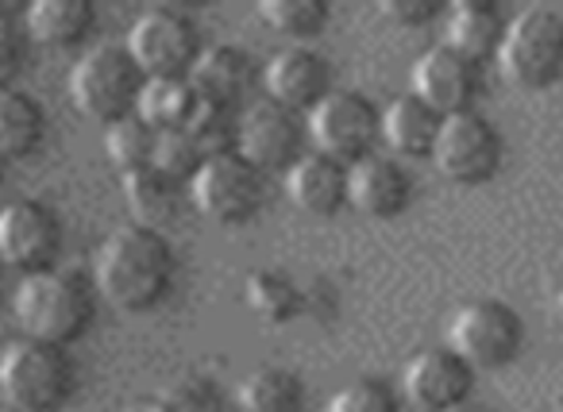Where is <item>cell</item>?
I'll return each mask as SVG.
<instances>
[{"instance_id": "5", "label": "cell", "mask_w": 563, "mask_h": 412, "mask_svg": "<svg viewBox=\"0 0 563 412\" xmlns=\"http://www.w3.org/2000/svg\"><path fill=\"white\" fill-rule=\"evenodd\" d=\"M143 74L124 51V43H97L74 63L70 70V101L93 124H120V120L135 116V101H140Z\"/></svg>"}, {"instance_id": "22", "label": "cell", "mask_w": 563, "mask_h": 412, "mask_svg": "<svg viewBox=\"0 0 563 412\" xmlns=\"http://www.w3.org/2000/svg\"><path fill=\"white\" fill-rule=\"evenodd\" d=\"M235 412H306V386L294 370L258 366L235 386Z\"/></svg>"}, {"instance_id": "16", "label": "cell", "mask_w": 563, "mask_h": 412, "mask_svg": "<svg viewBox=\"0 0 563 412\" xmlns=\"http://www.w3.org/2000/svg\"><path fill=\"white\" fill-rule=\"evenodd\" d=\"M347 204L371 220H398L413 204V178L394 155H367L347 166Z\"/></svg>"}, {"instance_id": "12", "label": "cell", "mask_w": 563, "mask_h": 412, "mask_svg": "<svg viewBox=\"0 0 563 412\" xmlns=\"http://www.w3.org/2000/svg\"><path fill=\"white\" fill-rule=\"evenodd\" d=\"M409 86H413L409 93L429 104L437 116H460V112L475 109L478 93H483V63H471L448 43H437L413 63Z\"/></svg>"}, {"instance_id": "34", "label": "cell", "mask_w": 563, "mask_h": 412, "mask_svg": "<svg viewBox=\"0 0 563 412\" xmlns=\"http://www.w3.org/2000/svg\"><path fill=\"white\" fill-rule=\"evenodd\" d=\"M20 58H24V40H20V27L12 24L4 12H0V89H9V81L16 78Z\"/></svg>"}, {"instance_id": "3", "label": "cell", "mask_w": 563, "mask_h": 412, "mask_svg": "<svg viewBox=\"0 0 563 412\" xmlns=\"http://www.w3.org/2000/svg\"><path fill=\"white\" fill-rule=\"evenodd\" d=\"M78 389V370L66 347L16 339L0 350V397L16 412H58Z\"/></svg>"}, {"instance_id": "36", "label": "cell", "mask_w": 563, "mask_h": 412, "mask_svg": "<svg viewBox=\"0 0 563 412\" xmlns=\"http://www.w3.org/2000/svg\"><path fill=\"white\" fill-rule=\"evenodd\" d=\"M448 412H494L490 404H483V401H463V404H455V409H448Z\"/></svg>"}, {"instance_id": "19", "label": "cell", "mask_w": 563, "mask_h": 412, "mask_svg": "<svg viewBox=\"0 0 563 412\" xmlns=\"http://www.w3.org/2000/svg\"><path fill=\"white\" fill-rule=\"evenodd\" d=\"M506 35V16L494 0H455L444 12V43L471 63H486L498 55V43Z\"/></svg>"}, {"instance_id": "1", "label": "cell", "mask_w": 563, "mask_h": 412, "mask_svg": "<svg viewBox=\"0 0 563 412\" xmlns=\"http://www.w3.org/2000/svg\"><path fill=\"white\" fill-rule=\"evenodd\" d=\"M178 274V258L163 232L143 224H120L97 247L93 289L124 312H151L166 301Z\"/></svg>"}, {"instance_id": "41", "label": "cell", "mask_w": 563, "mask_h": 412, "mask_svg": "<svg viewBox=\"0 0 563 412\" xmlns=\"http://www.w3.org/2000/svg\"><path fill=\"white\" fill-rule=\"evenodd\" d=\"M232 412H235V409H232Z\"/></svg>"}, {"instance_id": "11", "label": "cell", "mask_w": 563, "mask_h": 412, "mask_svg": "<svg viewBox=\"0 0 563 412\" xmlns=\"http://www.w3.org/2000/svg\"><path fill=\"white\" fill-rule=\"evenodd\" d=\"M306 116L282 109L274 101H255L240 112V124H235V155L247 158L255 170H290L301 155H306Z\"/></svg>"}, {"instance_id": "27", "label": "cell", "mask_w": 563, "mask_h": 412, "mask_svg": "<svg viewBox=\"0 0 563 412\" xmlns=\"http://www.w3.org/2000/svg\"><path fill=\"white\" fill-rule=\"evenodd\" d=\"M178 197H181V186H174L170 178H163L158 170H135V174H124V201L132 209V224H143V227H155L163 220H170L178 212Z\"/></svg>"}, {"instance_id": "18", "label": "cell", "mask_w": 563, "mask_h": 412, "mask_svg": "<svg viewBox=\"0 0 563 412\" xmlns=\"http://www.w3.org/2000/svg\"><path fill=\"white\" fill-rule=\"evenodd\" d=\"M286 197L306 216H336L347 204V166L329 155H301L286 170Z\"/></svg>"}, {"instance_id": "31", "label": "cell", "mask_w": 563, "mask_h": 412, "mask_svg": "<svg viewBox=\"0 0 563 412\" xmlns=\"http://www.w3.org/2000/svg\"><path fill=\"white\" fill-rule=\"evenodd\" d=\"M329 412H401V404L386 381L355 378L329 397Z\"/></svg>"}, {"instance_id": "7", "label": "cell", "mask_w": 563, "mask_h": 412, "mask_svg": "<svg viewBox=\"0 0 563 412\" xmlns=\"http://www.w3.org/2000/svg\"><path fill=\"white\" fill-rule=\"evenodd\" d=\"M448 347L471 366V370H501L525 347V320L514 304L498 297L467 301L448 324Z\"/></svg>"}, {"instance_id": "8", "label": "cell", "mask_w": 563, "mask_h": 412, "mask_svg": "<svg viewBox=\"0 0 563 412\" xmlns=\"http://www.w3.org/2000/svg\"><path fill=\"white\" fill-rule=\"evenodd\" d=\"M266 174L255 170L243 155H217L205 158L197 178L189 181V197H194L197 212L209 216L212 224L243 227L263 212L266 201Z\"/></svg>"}, {"instance_id": "25", "label": "cell", "mask_w": 563, "mask_h": 412, "mask_svg": "<svg viewBox=\"0 0 563 412\" xmlns=\"http://www.w3.org/2000/svg\"><path fill=\"white\" fill-rule=\"evenodd\" d=\"M243 297H247V309L263 324H290L306 309L301 286L282 270H255L247 278V286H243Z\"/></svg>"}, {"instance_id": "39", "label": "cell", "mask_w": 563, "mask_h": 412, "mask_svg": "<svg viewBox=\"0 0 563 412\" xmlns=\"http://www.w3.org/2000/svg\"><path fill=\"white\" fill-rule=\"evenodd\" d=\"M0 186H4V163H0Z\"/></svg>"}, {"instance_id": "26", "label": "cell", "mask_w": 563, "mask_h": 412, "mask_svg": "<svg viewBox=\"0 0 563 412\" xmlns=\"http://www.w3.org/2000/svg\"><path fill=\"white\" fill-rule=\"evenodd\" d=\"M258 20L274 35L290 40V47H309L329 27V4L324 0H263Z\"/></svg>"}, {"instance_id": "6", "label": "cell", "mask_w": 563, "mask_h": 412, "mask_svg": "<svg viewBox=\"0 0 563 412\" xmlns=\"http://www.w3.org/2000/svg\"><path fill=\"white\" fill-rule=\"evenodd\" d=\"M306 135L313 140L317 155L352 166L375 155L383 143V109L367 93L332 89L317 109L306 112Z\"/></svg>"}, {"instance_id": "38", "label": "cell", "mask_w": 563, "mask_h": 412, "mask_svg": "<svg viewBox=\"0 0 563 412\" xmlns=\"http://www.w3.org/2000/svg\"><path fill=\"white\" fill-rule=\"evenodd\" d=\"M555 309H560V320H563V289H560V301H555Z\"/></svg>"}, {"instance_id": "40", "label": "cell", "mask_w": 563, "mask_h": 412, "mask_svg": "<svg viewBox=\"0 0 563 412\" xmlns=\"http://www.w3.org/2000/svg\"><path fill=\"white\" fill-rule=\"evenodd\" d=\"M560 412H563V409H560Z\"/></svg>"}, {"instance_id": "10", "label": "cell", "mask_w": 563, "mask_h": 412, "mask_svg": "<svg viewBox=\"0 0 563 412\" xmlns=\"http://www.w3.org/2000/svg\"><path fill=\"white\" fill-rule=\"evenodd\" d=\"M429 158L440 178L455 181V186H486L501 170V135L475 109L444 116Z\"/></svg>"}, {"instance_id": "14", "label": "cell", "mask_w": 563, "mask_h": 412, "mask_svg": "<svg viewBox=\"0 0 563 412\" xmlns=\"http://www.w3.org/2000/svg\"><path fill=\"white\" fill-rule=\"evenodd\" d=\"M401 389H406V401L417 412H448L455 404L471 401L475 370L448 343H440V347H424L409 358L406 374H401Z\"/></svg>"}, {"instance_id": "33", "label": "cell", "mask_w": 563, "mask_h": 412, "mask_svg": "<svg viewBox=\"0 0 563 412\" xmlns=\"http://www.w3.org/2000/svg\"><path fill=\"white\" fill-rule=\"evenodd\" d=\"M444 12L448 9L440 0H378V16L394 27H424L444 16Z\"/></svg>"}, {"instance_id": "32", "label": "cell", "mask_w": 563, "mask_h": 412, "mask_svg": "<svg viewBox=\"0 0 563 412\" xmlns=\"http://www.w3.org/2000/svg\"><path fill=\"white\" fill-rule=\"evenodd\" d=\"M170 412H228V401L209 378H178L158 393Z\"/></svg>"}, {"instance_id": "17", "label": "cell", "mask_w": 563, "mask_h": 412, "mask_svg": "<svg viewBox=\"0 0 563 412\" xmlns=\"http://www.w3.org/2000/svg\"><path fill=\"white\" fill-rule=\"evenodd\" d=\"M251 81H255V63L247 51L232 47V43L205 47L189 70V86H194L197 101L220 104V109H235L251 89Z\"/></svg>"}, {"instance_id": "20", "label": "cell", "mask_w": 563, "mask_h": 412, "mask_svg": "<svg viewBox=\"0 0 563 412\" xmlns=\"http://www.w3.org/2000/svg\"><path fill=\"white\" fill-rule=\"evenodd\" d=\"M97 24L93 0H32L24 12L27 40L43 47H74Z\"/></svg>"}, {"instance_id": "28", "label": "cell", "mask_w": 563, "mask_h": 412, "mask_svg": "<svg viewBox=\"0 0 563 412\" xmlns=\"http://www.w3.org/2000/svg\"><path fill=\"white\" fill-rule=\"evenodd\" d=\"M155 140H158L155 127H147L140 116H128L120 124L104 127V155H109V163L124 178V174L147 170L151 155H155Z\"/></svg>"}, {"instance_id": "30", "label": "cell", "mask_w": 563, "mask_h": 412, "mask_svg": "<svg viewBox=\"0 0 563 412\" xmlns=\"http://www.w3.org/2000/svg\"><path fill=\"white\" fill-rule=\"evenodd\" d=\"M235 109H220V104H205L197 101L194 120L186 124V132L197 140V147L205 151V158H217V155H232L235 151Z\"/></svg>"}, {"instance_id": "9", "label": "cell", "mask_w": 563, "mask_h": 412, "mask_svg": "<svg viewBox=\"0 0 563 412\" xmlns=\"http://www.w3.org/2000/svg\"><path fill=\"white\" fill-rule=\"evenodd\" d=\"M124 51L143 78H189L197 55L205 51L201 32L186 12L147 9L128 27Z\"/></svg>"}, {"instance_id": "24", "label": "cell", "mask_w": 563, "mask_h": 412, "mask_svg": "<svg viewBox=\"0 0 563 412\" xmlns=\"http://www.w3.org/2000/svg\"><path fill=\"white\" fill-rule=\"evenodd\" d=\"M197 112V93L189 78H147L135 101V116L155 132H170V127H186Z\"/></svg>"}, {"instance_id": "23", "label": "cell", "mask_w": 563, "mask_h": 412, "mask_svg": "<svg viewBox=\"0 0 563 412\" xmlns=\"http://www.w3.org/2000/svg\"><path fill=\"white\" fill-rule=\"evenodd\" d=\"M43 132H47V116H43L40 101L16 93V89H0V163L35 155Z\"/></svg>"}, {"instance_id": "13", "label": "cell", "mask_w": 563, "mask_h": 412, "mask_svg": "<svg viewBox=\"0 0 563 412\" xmlns=\"http://www.w3.org/2000/svg\"><path fill=\"white\" fill-rule=\"evenodd\" d=\"M63 220L43 201H9L0 209V266L40 274L58 263Z\"/></svg>"}, {"instance_id": "37", "label": "cell", "mask_w": 563, "mask_h": 412, "mask_svg": "<svg viewBox=\"0 0 563 412\" xmlns=\"http://www.w3.org/2000/svg\"><path fill=\"white\" fill-rule=\"evenodd\" d=\"M0 304H4V266H0Z\"/></svg>"}, {"instance_id": "2", "label": "cell", "mask_w": 563, "mask_h": 412, "mask_svg": "<svg viewBox=\"0 0 563 412\" xmlns=\"http://www.w3.org/2000/svg\"><path fill=\"white\" fill-rule=\"evenodd\" d=\"M97 312V289L93 278L81 270H40L24 274L12 293V316H16L24 339L55 343V347H70L74 339L86 335Z\"/></svg>"}, {"instance_id": "4", "label": "cell", "mask_w": 563, "mask_h": 412, "mask_svg": "<svg viewBox=\"0 0 563 412\" xmlns=\"http://www.w3.org/2000/svg\"><path fill=\"white\" fill-rule=\"evenodd\" d=\"M501 78L517 89H552L563 81V16L544 4L521 9L514 20H506V35L498 43Z\"/></svg>"}, {"instance_id": "35", "label": "cell", "mask_w": 563, "mask_h": 412, "mask_svg": "<svg viewBox=\"0 0 563 412\" xmlns=\"http://www.w3.org/2000/svg\"><path fill=\"white\" fill-rule=\"evenodd\" d=\"M124 412H170V409H166V404L158 401V397H151V401H132Z\"/></svg>"}, {"instance_id": "21", "label": "cell", "mask_w": 563, "mask_h": 412, "mask_svg": "<svg viewBox=\"0 0 563 412\" xmlns=\"http://www.w3.org/2000/svg\"><path fill=\"white\" fill-rule=\"evenodd\" d=\"M440 120L444 116H437L413 93H401L383 109V140L394 151V158H429L440 132Z\"/></svg>"}, {"instance_id": "15", "label": "cell", "mask_w": 563, "mask_h": 412, "mask_svg": "<svg viewBox=\"0 0 563 412\" xmlns=\"http://www.w3.org/2000/svg\"><path fill=\"white\" fill-rule=\"evenodd\" d=\"M266 101L306 116L332 93V66L313 47H286L263 70Z\"/></svg>"}, {"instance_id": "29", "label": "cell", "mask_w": 563, "mask_h": 412, "mask_svg": "<svg viewBox=\"0 0 563 412\" xmlns=\"http://www.w3.org/2000/svg\"><path fill=\"white\" fill-rule=\"evenodd\" d=\"M201 166H205V151L197 147V140L186 132V127L158 132L155 155H151V170H158L163 178H170L174 186H189Z\"/></svg>"}]
</instances>
